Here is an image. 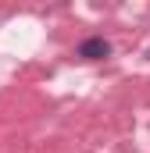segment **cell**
<instances>
[{"label": "cell", "mask_w": 150, "mask_h": 153, "mask_svg": "<svg viewBox=\"0 0 150 153\" xmlns=\"http://www.w3.org/2000/svg\"><path fill=\"white\" fill-rule=\"evenodd\" d=\"M75 57L79 61H104V57H111V43L104 36H89L75 46Z\"/></svg>", "instance_id": "6da1fadb"}]
</instances>
